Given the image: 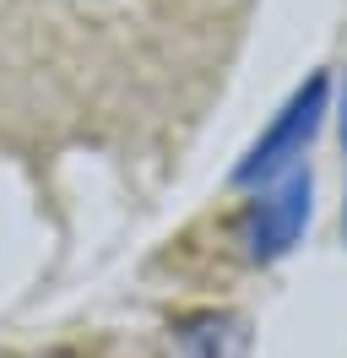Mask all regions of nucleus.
<instances>
[{"mask_svg": "<svg viewBox=\"0 0 347 358\" xmlns=\"http://www.w3.org/2000/svg\"><path fill=\"white\" fill-rule=\"evenodd\" d=\"M309 196H315V179L309 169H288V174L260 190L255 201L244 206L239 217V245H244V261L255 266H271L288 250L304 239V223H309Z\"/></svg>", "mask_w": 347, "mask_h": 358, "instance_id": "f257e3e1", "label": "nucleus"}, {"mask_svg": "<svg viewBox=\"0 0 347 358\" xmlns=\"http://www.w3.org/2000/svg\"><path fill=\"white\" fill-rule=\"evenodd\" d=\"M325 92H331V76H309V82L282 103V114L260 131V141L244 152V163L234 169V185H260V179H277V174H288V169L299 163L304 147H309L315 131H320Z\"/></svg>", "mask_w": 347, "mask_h": 358, "instance_id": "f03ea898", "label": "nucleus"}, {"mask_svg": "<svg viewBox=\"0 0 347 358\" xmlns=\"http://www.w3.org/2000/svg\"><path fill=\"white\" fill-rule=\"evenodd\" d=\"M217 348H222L217 320H190L185 331H174V358H217Z\"/></svg>", "mask_w": 347, "mask_h": 358, "instance_id": "7ed1b4c3", "label": "nucleus"}, {"mask_svg": "<svg viewBox=\"0 0 347 358\" xmlns=\"http://www.w3.org/2000/svg\"><path fill=\"white\" fill-rule=\"evenodd\" d=\"M342 157H347V87H342ZM342 228H347V201H342Z\"/></svg>", "mask_w": 347, "mask_h": 358, "instance_id": "20e7f679", "label": "nucleus"}]
</instances>
